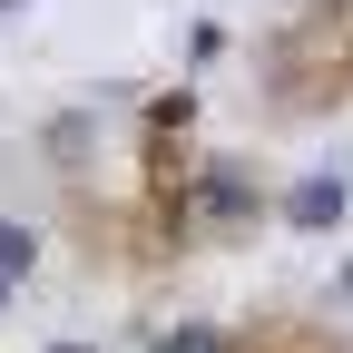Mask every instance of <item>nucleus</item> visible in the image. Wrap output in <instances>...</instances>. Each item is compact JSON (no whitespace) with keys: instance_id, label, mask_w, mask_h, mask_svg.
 Here are the masks:
<instances>
[{"instance_id":"3","label":"nucleus","mask_w":353,"mask_h":353,"mask_svg":"<svg viewBox=\"0 0 353 353\" xmlns=\"http://www.w3.org/2000/svg\"><path fill=\"white\" fill-rule=\"evenodd\" d=\"M206 206H216V216H245V187H236V167H216V187H206Z\"/></svg>"},{"instance_id":"6","label":"nucleus","mask_w":353,"mask_h":353,"mask_svg":"<svg viewBox=\"0 0 353 353\" xmlns=\"http://www.w3.org/2000/svg\"><path fill=\"white\" fill-rule=\"evenodd\" d=\"M0 304H10V285H0Z\"/></svg>"},{"instance_id":"1","label":"nucleus","mask_w":353,"mask_h":353,"mask_svg":"<svg viewBox=\"0 0 353 353\" xmlns=\"http://www.w3.org/2000/svg\"><path fill=\"white\" fill-rule=\"evenodd\" d=\"M353 206V187H343V167H314V176H294L285 187V226H304V236H324L334 216Z\"/></svg>"},{"instance_id":"5","label":"nucleus","mask_w":353,"mask_h":353,"mask_svg":"<svg viewBox=\"0 0 353 353\" xmlns=\"http://www.w3.org/2000/svg\"><path fill=\"white\" fill-rule=\"evenodd\" d=\"M50 353H88V343H50Z\"/></svg>"},{"instance_id":"4","label":"nucleus","mask_w":353,"mask_h":353,"mask_svg":"<svg viewBox=\"0 0 353 353\" xmlns=\"http://www.w3.org/2000/svg\"><path fill=\"white\" fill-rule=\"evenodd\" d=\"M343 304H353V265H343Z\"/></svg>"},{"instance_id":"2","label":"nucleus","mask_w":353,"mask_h":353,"mask_svg":"<svg viewBox=\"0 0 353 353\" xmlns=\"http://www.w3.org/2000/svg\"><path fill=\"white\" fill-rule=\"evenodd\" d=\"M30 265H39V236L30 226H0V285H20Z\"/></svg>"}]
</instances>
